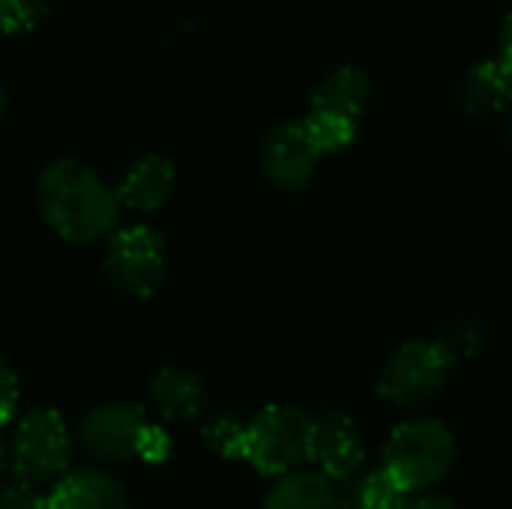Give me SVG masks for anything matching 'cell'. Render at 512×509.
I'll return each instance as SVG.
<instances>
[{
	"mask_svg": "<svg viewBox=\"0 0 512 509\" xmlns=\"http://www.w3.org/2000/svg\"><path fill=\"white\" fill-rule=\"evenodd\" d=\"M510 150H512V123H510Z\"/></svg>",
	"mask_w": 512,
	"mask_h": 509,
	"instance_id": "83f0119b",
	"label": "cell"
},
{
	"mask_svg": "<svg viewBox=\"0 0 512 509\" xmlns=\"http://www.w3.org/2000/svg\"><path fill=\"white\" fill-rule=\"evenodd\" d=\"M399 509H456V504L450 498H441V495H408V501Z\"/></svg>",
	"mask_w": 512,
	"mask_h": 509,
	"instance_id": "cb8c5ba5",
	"label": "cell"
},
{
	"mask_svg": "<svg viewBox=\"0 0 512 509\" xmlns=\"http://www.w3.org/2000/svg\"><path fill=\"white\" fill-rule=\"evenodd\" d=\"M48 12L45 0H0V33L33 30Z\"/></svg>",
	"mask_w": 512,
	"mask_h": 509,
	"instance_id": "44dd1931",
	"label": "cell"
},
{
	"mask_svg": "<svg viewBox=\"0 0 512 509\" xmlns=\"http://www.w3.org/2000/svg\"><path fill=\"white\" fill-rule=\"evenodd\" d=\"M501 57L512 66V9L504 18V27H501Z\"/></svg>",
	"mask_w": 512,
	"mask_h": 509,
	"instance_id": "d4e9b609",
	"label": "cell"
},
{
	"mask_svg": "<svg viewBox=\"0 0 512 509\" xmlns=\"http://www.w3.org/2000/svg\"><path fill=\"white\" fill-rule=\"evenodd\" d=\"M3 111H6V90L0 87V114H3Z\"/></svg>",
	"mask_w": 512,
	"mask_h": 509,
	"instance_id": "4316f807",
	"label": "cell"
},
{
	"mask_svg": "<svg viewBox=\"0 0 512 509\" xmlns=\"http://www.w3.org/2000/svg\"><path fill=\"white\" fill-rule=\"evenodd\" d=\"M201 438L204 444L222 456V459H243L246 450V423L240 417H234L231 411H219L210 414L201 426Z\"/></svg>",
	"mask_w": 512,
	"mask_h": 509,
	"instance_id": "ac0fdd59",
	"label": "cell"
},
{
	"mask_svg": "<svg viewBox=\"0 0 512 509\" xmlns=\"http://www.w3.org/2000/svg\"><path fill=\"white\" fill-rule=\"evenodd\" d=\"M174 453V444H171V435L156 426V423H147L144 435H141V444H138V459H144L147 465H162L168 462Z\"/></svg>",
	"mask_w": 512,
	"mask_h": 509,
	"instance_id": "7402d4cb",
	"label": "cell"
},
{
	"mask_svg": "<svg viewBox=\"0 0 512 509\" xmlns=\"http://www.w3.org/2000/svg\"><path fill=\"white\" fill-rule=\"evenodd\" d=\"M339 501L342 509H399L408 501V492L384 468H375L345 480Z\"/></svg>",
	"mask_w": 512,
	"mask_h": 509,
	"instance_id": "2e32d148",
	"label": "cell"
},
{
	"mask_svg": "<svg viewBox=\"0 0 512 509\" xmlns=\"http://www.w3.org/2000/svg\"><path fill=\"white\" fill-rule=\"evenodd\" d=\"M438 348L447 354L450 363H459V360H471L480 348H483V330L477 321H453L441 330L438 336Z\"/></svg>",
	"mask_w": 512,
	"mask_h": 509,
	"instance_id": "d6986e66",
	"label": "cell"
},
{
	"mask_svg": "<svg viewBox=\"0 0 512 509\" xmlns=\"http://www.w3.org/2000/svg\"><path fill=\"white\" fill-rule=\"evenodd\" d=\"M18 375L12 372V366L0 357V429L9 426L15 420V411H18Z\"/></svg>",
	"mask_w": 512,
	"mask_h": 509,
	"instance_id": "603a6c76",
	"label": "cell"
},
{
	"mask_svg": "<svg viewBox=\"0 0 512 509\" xmlns=\"http://www.w3.org/2000/svg\"><path fill=\"white\" fill-rule=\"evenodd\" d=\"M312 108L360 117L369 102V78L357 66H336L312 87Z\"/></svg>",
	"mask_w": 512,
	"mask_h": 509,
	"instance_id": "5bb4252c",
	"label": "cell"
},
{
	"mask_svg": "<svg viewBox=\"0 0 512 509\" xmlns=\"http://www.w3.org/2000/svg\"><path fill=\"white\" fill-rule=\"evenodd\" d=\"M6 471H9V447L0 441V480L6 477Z\"/></svg>",
	"mask_w": 512,
	"mask_h": 509,
	"instance_id": "484cf974",
	"label": "cell"
},
{
	"mask_svg": "<svg viewBox=\"0 0 512 509\" xmlns=\"http://www.w3.org/2000/svg\"><path fill=\"white\" fill-rule=\"evenodd\" d=\"M0 509H48V492L45 486L9 471L0 480Z\"/></svg>",
	"mask_w": 512,
	"mask_h": 509,
	"instance_id": "ffe728a7",
	"label": "cell"
},
{
	"mask_svg": "<svg viewBox=\"0 0 512 509\" xmlns=\"http://www.w3.org/2000/svg\"><path fill=\"white\" fill-rule=\"evenodd\" d=\"M306 459L333 483H345L360 474L366 462V447L354 420L342 411H321L309 417Z\"/></svg>",
	"mask_w": 512,
	"mask_h": 509,
	"instance_id": "ba28073f",
	"label": "cell"
},
{
	"mask_svg": "<svg viewBox=\"0 0 512 509\" xmlns=\"http://www.w3.org/2000/svg\"><path fill=\"white\" fill-rule=\"evenodd\" d=\"M102 270L120 291L141 300L153 297L165 282V270H168L162 234L153 231L150 225L117 228L105 240Z\"/></svg>",
	"mask_w": 512,
	"mask_h": 509,
	"instance_id": "5b68a950",
	"label": "cell"
},
{
	"mask_svg": "<svg viewBox=\"0 0 512 509\" xmlns=\"http://www.w3.org/2000/svg\"><path fill=\"white\" fill-rule=\"evenodd\" d=\"M72 438L54 408L27 411L9 438V471L39 486H54L69 474Z\"/></svg>",
	"mask_w": 512,
	"mask_h": 509,
	"instance_id": "3957f363",
	"label": "cell"
},
{
	"mask_svg": "<svg viewBox=\"0 0 512 509\" xmlns=\"http://www.w3.org/2000/svg\"><path fill=\"white\" fill-rule=\"evenodd\" d=\"M261 509H342L339 486L318 471H294L279 477Z\"/></svg>",
	"mask_w": 512,
	"mask_h": 509,
	"instance_id": "4fadbf2b",
	"label": "cell"
},
{
	"mask_svg": "<svg viewBox=\"0 0 512 509\" xmlns=\"http://www.w3.org/2000/svg\"><path fill=\"white\" fill-rule=\"evenodd\" d=\"M462 102L474 114H495L512 102V66L504 57L477 63L462 87Z\"/></svg>",
	"mask_w": 512,
	"mask_h": 509,
	"instance_id": "9a60e30c",
	"label": "cell"
},
{
	"mask_svg": "<svg viewBox=\"0 0 512 509\" xmlns=\"http://www.w3.org/2000/svg\"><path fill=\"white\" fill-rule=\"evenodd\" d=\"M318 147L309 141L303 123H279L261 141V174L282 192H297L312 183L318 171Z\"/></svg>",
	"mask_w": 512,
	"mask_h": 509,
	"instance_id": "9c48e42d",
	"label": "cell"
},
{
	"mask_svg": "<svg viewBox=\"0 0 512 509\" xmlns=\"http://www.w3.org/2000/svg\"><path fill=\"white\" fill-rule=\"evenodd\" d=\"M450 369L453 363L438 342L414 339L390 354L378 375V393L396 408H420L444 390Z\"/></svg>",
	"mask_w": 512,
	"mask_h": 509,
	"instance_id": "8992f818",
	"label": "cell"
},
{
	"mask_svg": "<svg viewBox=\"0 0 512 509\" xmlns=\"http://www.w3.org/2000/svg\"><path fill=\"white\" fill-rule=\"evenodd\" d=\"M150 402L159 417L171 423H189L207 411V384L198 372L183 366H162L150 378Z\"/></svg>",
	"mask_w": 512,
	"mask_h": 509,
	"instance_id": "8fae6325",
	"label": "cell"
},
{
	"mask_svg": "<svg viewBox=\"0 0 512 509\" xmlns=\"http://www.w3.org/2000/svg\"><path fill=\"white\" fill-rule=\"evenodd\" d=\"M48 509H129V495L111 474L84 468L48 489Z\"/></svg>",
	"mask_w": 512,
	"mask_h": 509,
	"instance_id": "7c38bea8",
	"label": "cell"
},
{
	"mask_svg": "<svg viewBox=\"0 0 512 509\" xmlns=\"http://www.w3.org/2000/svg\"><path fill=\"white\" fill-rule=\"evenodd\" d=\"M456 465V438L450 426L432 417L402 423L384 447V471L408 492L426 495Z\"/></svg>",
	"mask_w": 512,
	"mask_h": 509,
	"instance_id": "7a4b0ae2",
	"label": "cell"
},
{
	"mask_svg": "<svg viewBox=\"0 0 512 509\" xmlns=\"http://www.w3.org/2000/svg\"><path fill=\"white\" fill-rule=\"evenodd\" d=\"M174 183H177L174 162L159 153H144L126 168L117 186L120 207L135 210V213H153L171 198Z\"/></svg>",
	"mask_w": 512,
	"mask_h": 509,
	"instance_id": "30bf717a",
	"label": "cell"
},
{
	"mask_svg": "<svg viewBox=\"0 0 512 509\" xmlns=\"http://www.w3.org/2000/svg\"><path fill=\"white\" fill-rule=\"evenodd\" d=\"M36 210L48 231L69 246L108 240L120 222L117 189L81 159H57L36 180Z\"/></svg>",
	"mask_w": 512,
	"mask_h": 509,
	"instance_id": "6da1fadb",
	"label": "cell"
},
{
	"mask_svg": "<svg viewBox=\"0 0 512 509\" xmlns=\"http://www.w3.org/2000/svg\"><path fill=\"white\" fill-rule=\"evenodd\" d=\"M309 417L291 405H267L246 423L243 459L264 477H288L306 462Z\"/></svg>",
	"mask_w": 512,
	"mask_h": 509,
	"instance_id": "277c9868",
	"label": "cell"
},
{
	"mask_svg": "<svg viewBox=\"0 0 512 509\" xmlns=\"http://www.w3.org/2000/svg\"><path fill=\"white\" fill-rule=\"evenodd\" d=\"M144 408L132 402H102L90 408L78 423L81 450L102 465H123L138 459V444L147 429Z\"/></svg>",
	"mask_w": 512,
	"mask_h": 509,
	"instance_id": "52a82bcc",
	"label": "cell"
},
{
	"mask_svg": "<svg viewBox=\"0 0 512 509\" xmlns=\"http://www.w3.org/2000/svg\"><path fill=\"white\" fill-rule=\"evenodd\" d=\"M303 129L309 141L318 147V153H339L351 147V141L357 138V120L336 114V111L309 108V114L303 117Z\"/></svg>",
	"mask_w": 512,
	"mask_h": 509,
	"instance_id": "e0dca14e",
	"label": "cell"
}]
</instances>
